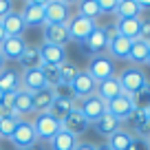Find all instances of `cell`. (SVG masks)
<instances>
[{"instance_id":"obj_1","label":"cell","mask_w":150,"mask_h":150,"mask_svg":"<svg viewBox=\"0 0 150 150\" xmlns=\"http://www.w3.org/2000/svg\"><path fill=\"white\" fill-rule=\"evenodd\" d=\"M117 80H119V84H122L124 95H130V97L135 93H139L144 86L150 84L148 77H146V73L139 69V66H126V69L117 75Z\"/></svg>"},{"instance_id":"obj_2","label":"cell","mask_w":150,"mask_h":150,"mask_svg":"<svg viewBox=\"0 0 150 150\" xmlns=\"http://www.w3.org/2000/svg\"><path fill=\"white\" fill-rule=\"evenodd\" d=\"M31 124H33V130L38 135V141H51L62 130V124L55 117H51L49 112H38Z\"/></svg>"},{"instance_id":"obj_3","label":"cell","mask_w":150,"mask_h":150,"mask_svg":"<svg viewBox=\"0 0 150 150\" xmlns=\"http://www.w3.org/2000/svg\"><path fill=\"white\" fill-rule=\"evenodd\" d=\"M95 27H97V24H95V20H91V18H84V16H80V13L71 16V20L66 22L69 40H73V42H80V44H82L86 38L93 33Z\"/></svg>"},{"instance_id":"obj_4","label":"cell","mask_w":150,"mask_h":150,"mask_svg":"<svg viewBox=\"0 0 150 150\" xmlns=\"http://www.w3.org/2000/svg\"><path fill=\"white\" fill-rule=\"evenodd\" d=\"M71 5L62 0H49L44 2V24H60L64 27L71 20Z\"/></svg>"},{"instance_id":"obj_5","label":"cell","mask_w":150,"mask_h":150,"mask_svg":"<svg viewBox=\"0 0 150 150\" xmlns=\"http://www.w3.org/2000/svg\"><path fill=\"white\" fill-rule=\"evenodd\" d=\"M9 141L18 150H27V148H31V146H35L38 135H35V130H33V124L29 122V119H20L16 130H13V135L9 137Z\"/></svg>"},{"instance_id":"obj_6","label":"cell","mask_w":150,"mask_h":150,"mask_svg":"<svg viewBox=\"0 0 150 150\" xmlns=\"http://www.w3.org/2000/svg\"><path fill=\"white\" fill-rule=\"evenodd\" d=\"M86 73L93 77L95 82H104V80H108V77H112L115 75V64H112V60L108 55H93L88 60V69H86Z\"/></svg>"},{"instance_id":"obj_7","label":"cell","mask_w":150,"mask_h":150,"mask_svg":"<svg viewBox=\"0 0 150 150\" xmlns=\"http://www.w3.org/2000/svg\"><path fill=\"white\" fill-rule=\"evenodd\" d=\"M108 47V27H95L93 33L82 42V49L84 53H88L91 57L93 55H102Z\"/></svg>"},{"instance_id":"obj_8","label":"cell","mask_w":150,"mask_h":150,"mask_svg":"<svg viewBox=\"0 0 150 150\" xmlns=\"http://www.w3.org/2000/svg\"><path fill=\"white\" fill-rule=\"evenodd\" d=\"M69 86H71V93H73L75 102H77V99L91 97V95H95V91H97V82H95L86 71H80V73L75 75V80L71 82Z\"/></svg>"},{"instance_id":"obj_9","label":"cell","mask_w":150,"mask_h":150,"mask_svg":"<svg viewBox=\"0 0 150 150\" xmlns=\"http://www.w3.org/2000/svg\"><path fill=\"white\" fill-rule=\"evenodd\" d=\"M132 42L126 40L124 35H119L115 29H108V57L110 60H128V53H130Z\"/></svg>"},{"instance_id":"obj_10","label":"cell","mask_w":150,"mask_h":150,"mask_svg":"<svg viewBox=\"0 0 150 150\" xmlns=\"http://www.w3.org/2000/svg\"><path fill=\"white\" fill-rule=\"evenodd\" d=\"M132 110H135L132 97H130V95H124V93L106 104V112H108V115H112L115 119H119V122H128V117H130Z\"/></svg>"},{"instance_id":"obj_11","label":"cell","mask_w":150,"mask_h":150,"mask_svg":"<svg viewBox=\"0 0 150 150\" xmlns=\"http://www.w3.org/2000/svg\"><path fill=\"white\" fill-rule=\"evenodd\" d=\"M77 110L86 117V122H88V124H95L99 117L106 115V102H102L97 95H91V97H86V99H82V102H80Z\"/></svg>"},{"instance_id":"obj_12","label":"cell","mask_w":150,"mask_h":150,"mask_svg":"<svg viewBox=\"0 0 150 150\" xmlns=\"http://www.w3.org/2000/svg\"><path fill=\"white\" fill-rule=\"evenodd\" d=\"M27 27H44V2L42 0H29L20 11Z\"/></svg>"},{"instance_id":"obj_13","label":"cell","mask_w":150,"mask_h":150,"mask_svg":"<svg viewBox=\"0 0 150 150\" xmlns=\"http://www.w3.org/2000/svg\"><path fill=\"white\" fill-rule=\"evenodd\" d=\"M27 49V40L24 38H5V42L0 44V53L5 57V62H18L20 55Z\"/></svg>"},{"instance_id":"obj_14","label":"cell","mask_w":150,"mask_h":150,"mask_svg":"<svg viewBox=\"0 0 150 150\" xmlns=\"http://www.w3.org/2000/svg\"><path fill=\"white\" fill-rule=\"evenodd\" d=\"M0 24H2V29H5L7 38H22V33L27 31V24H24L20 11H11V13H7L5 18L0 20Z\"/></svg>"},{"instance_id":"obj_15","label":"cell","mask_w":150,"mask_h":150,"mask_svg":"<svg viewBox=\"0 0 150 150\" xmlns=\"http://www.w3.org/2000/svg\"><path fill=\"white\" fill-rule=\"evenodd\" d=\"M88 126L91 124L86 122V117L82 115L77 108H75L73 112H71L69 117L62 122V130H66V132H71L73 137H80V135H84L86 130H88Z\"/></svg>"},{"instance_id":"obj_16","label":"cell","mask_w":150,"mask_h":150,"mask_svg":"<svg viewBox=\"0 0 150 150\" xmlns=\"http://www.w3.org/2000/svg\"><path fill=\"white\" fill-rule=\"evenodd\" d=\"M124 91H122V84H119V80H117V75H112V77H108V80H104V82H99L97 84V91H95V95H97L102 102H110V99H115V97H119Z\"/></svg>"},{"instance_id":"obj_17","label":"cell","mask_w":150,"mask_h":150,"mask_svg":"<svg viewBox=\"0 0 150 150\" xmlns=\"http://www.w3.org/2000/svg\"><path fill=\"white\" fill-rule=\"evenodd\" d=\"M20 82H22V88L27 91V93H38V91L47 88V82H44V75H42V71H40V69L22 71Z\"/></svg>"},{"instance_id":"obj_18","label":"cell","mask_w":150,"mask_h":150,"mask_svg":"<svg viewBox=\"0 0 150 150\" xmlns=\"http://www.w3.org/2000/svg\"><path fill=\"white\" fill-rule=\"evenodd\" d=\"M42 35L47 44H55V47H64L69 40V31H66V24L60 27V24H44L42 27Z\"/></svg>"},{"instance_id":"obj_19","label":"cell","mask_w":150,"mask_h":150,"mask_svg":"<svg viewBox=\"0 0 150 150\" xmlns=\"http://www.w3.org/2000/svg\"><path fill=\"white\" fill-rule=\"evenodd\" d=\"M139 27H141V18H117V24H115V31L119 35H124L126 40L135 42L139 38Z\"/></svg>"},{"instance_id":"obj_20","label":"cell","mask_w":150,"mask_h":150,"mask_svg":"<svg viewBox=\"0 0 150 150\" xmlns=\"http://www.w3.org/2000/svg\"><path fill=\"white\" fill-rule=\"evenodd\" d=\"M40 55H42V64H55V66H60L62 62H66V49L44 42L42 47H40Z\"/></svg>"},{"instance_id":"obj_21","label":"cell","mask_w":150,"mask_h":150,"mask_svg":"<svg viewBox=\"0 0 150 150\" xmlns=\"http://www.w3.org/2000/svg\"><path fill=\"white\" fill-rule=\"evenodd\" d=\"M13 112L20 119H27L29 115H33V104H31V93H27L24 88H20L18 93H13Z\"/></svg>"},{"instance_id":"obj_22","label":"cell","mask_w":150,"mask_h":150,"mask_svg":"<svg viewBox=\"0 0 150 150\" xmlns=\"http://www.w3.org/2000/svg\"><path fill=\"white\" fill-rule=\"evenodd\" d=\"M22 88V82H20V73H16L13 69H5L0 73V91L5 95H13Z\"/></svg>"},{"instance_id":"obj_23","label":"cell","mask_w":150,"mask_h":150,"mask_svg":"<svg viewBox=\"0 0 150 150\" xmlns=\"http://www.w3.org/2000/svg\"><path fill=\"white\" fill-rule=\"evenodd\" d=\"M77 108V104H75V99H60V97H55L53 99V104H51V108H49V115L51 117H55L57 122H64L66 117H69L71 112Z\"/></svg>"},{"instance_id":"obj_24","label":"cell","mask_w":150,"mask_h":150,"mask_svg":"<svg viewBox=\"0 0 150 150\" xmlns=\"http://www.w3.org/2000/svg\"><path fill=\"white\" fill-rule=\"evenodd\" d=\"M53 99H55V95H53L51 88H42L38 91V93H31V104H33V112H49V108H51Z\"/></svg>"},{"instance_id":"obj_25","label":"cell","mask_w":150,"mask_h":150,"mask_svg":"<svg viewBox=\"0 0 150 150\" xmlns=\"http://www.w3.org/2000/svg\"><path fill=\"white\" fill-rule=\"evenodd\" d=\"M93 126H95V132H97V135H102V137H106V139H108L110 135H115V132L122 128V122L106 112V115H104V117H99Z\"/></svg>"},{"instance_id":"obj_26","label":"cell","mask_w":150,"mask_h":150,"mask_svg":"<svg viewBox=\"0 0 150 150\" xmlns=\"http://www.w3.org/2000/svg\"><path fill=\"white\" fill-rule=\"evenodd\" d=\"M18 64L22 66L24 71H31V69H40L42 66V55H40V47H29L24 49V53L20 55Z\"/></svg>"},{"instance_id":"obj_27","label":"cell","mask_w":150,"mask_h":150,"mask_svg":"<svg viewBox=\"0 0 150 150\" xmlns=\"http://www.w3.org/2000/svg\"><path fill=\"white\" fill-rule=\"evenodd\" d=\"M75 146H77V137H73L66 130H60L49 141V148L51 150H75Z\"/></svg>"},{"instance_id":"obj_28","label":"cell","mask_w":150,"mask_h":150,"mask_svg":"<svg viewBox=\"0 0 150 150\" xmlns=\"http://www.w3.org/2000/svg\"><path fill=\"white\" fill-rule=\"evenodd\" d=\"M148 53H150V44L141 42V40H135V42H132V47H130V53H128V62H132V66L146 64Z\"/></svg>"},{"instance_id":"obj_29","label":"cell","mask_w":150,"mask_h":150,"mask_svg":"<svg viewBox=\"0 0 150 150\" xmlns=\"http://www.w3.org/2000/svg\"><path fill=\"white\" fill-rule=\"evenodd\" d=\"M132 132H128V130H124V128H119L115 135H110L108 137V141H106V146L110 150H128V146H130V141H132Z\"/></svg>"},{"instance_id":"obj_30","label":"cell","mask_w":150,"mask_h":150,"mask_svg":"<svg viewBox=\"0 0 150 150\" xmlns=\"http://www.w3.org/2000/svg\"><path fill=\"white\" fill-rule=\"evenodd\" d=\"M115 13L117 18H141V7L137 0H119Z\"/></svg>"},{"instance_id":"obj_31","label":"cell","mask_w":150,"mask_h":150,"mask_svg":"<svg viewBox=\"0 0 150 150\" xmlns=\"http://www.w3.org/2000/svg\"><path fill=\"white\" fill-rule=\"evenodd\" d=\"M40 71H42V75H44L47 88H53V86L60 84V66H55V64H42V66H40Z\"/></svg>"},{"instance_id":"obj_32","label":"cell","mask_w":150,"mask_h":150,"mask_svg":"<svg viewBox=\"0 0 150 150\" xmlns=\"http://www.w3.org/2000/svg\"><path fill=\"white\" fill-rule=\"evenodd\" d=\"M77 13L84 16V18L95 20L99 13H102V11H99V2H97V0H84V2L77 5Z\"/></svg>"},{"instance_id":"obj_33","label":"cell","mask_w":150,"mask_h":150,"mask_svg":"<svg viewBox=\"0 0 150 150\" xmlns=\"http://www.w3.org/2000/svg\"><path fill=\"white\" fill-rule=\"evenodd\" d=\"M77 73H80V69H77L73 62L66 60V62H62V64H60V82H64V84H71Z\"/></svg>"},{"instance_id":"obj_34","label":"cell","mask_w":150,"mask_h":150,"mask_svg":"<svg viewBox=\"0 0 150 150\" xmlns=\"http://www.w3.org/2000/svg\"><path fill=\"white\" fill-rule=\"evenodd\" d=\"M18 122H20L18 115L0 119V139H9V137L13 135V130H16V126H18Z\"/></svg>"},{"instance_id":"obj_35","label":"cell","mask_w":150,"mask_h":150,"mask_svg":"<svg viewBox=\"0 0 150 150\" xmlns=\"http://www.w3.org/2000/svg\"><path fill=\"white\" fill-rule=\"evenodd\" d=\"M132 104H135V108L148 110V108H150V84H148V86H144L139 93L132 95Z\"/></svg>"},{"instance_id":"obj_36","label":"cell","mask_w":150,"mask_h":150,"mask_svg":"<svg viewBox=\"0 0 150 150\" xmlns=\"http://www.w3.org/2000/svg\"><path fill=\"white\" fill-rule=\"evenodd\" d=\"M53 95L55 97H60V99H73V93H71V86L69 84H64V82H60L57 86H53Z\"/></svg>"},{"instance_id":"obj_37","label":"cell","mask_w":150,"mask_h":150,"mask_svg":"<svg viewBox=\"0 0 150 150\" xmlns=\"http://www.w3.org/2000/svg\"><path fill=\"white\" fill-rule=\"evenodd\" d=\"M137 40H141V42L150 44V20H141V27H139V38Z\"/></svg>"},{"instance_id":"obj_38","label":"cell","mask_w":150,"mask_h":150,"mask_svg":"<svg viewBox=\"0 0 150 150\" xmlns=\"http://www.w3.org/2000/svg\"><path fill=\"white\" fill-rule=\"evenodd\" d=\"M97 2L102 13H115L117 11V0H97Z\"/></svg>"},{"instance_id":"obj_39","label":"cell","mask_w":150,"mask_h":150,"mask_svg":"<svg viewBox=\"0 0 150 150\" xmlns=\"http://www.w3.org/2000/svg\"><path fill=\"white\" fill-rule=\"evenodd\" d=\"M128 150H150V148H148V141H146L144 137H132Z\"/></svg>"},{"instance_id":"obj_40","label":"cell","mask_w":150,"mask_h":150,"mask_svg":"<svg viewBox=\"0 0 150 150\" xmlns=\"http://www.w3.org/2000/svg\"><path fill=\"white\" fill-rule=\"evenodd\" d=\"M13 11V2L11 0H0V20L5 18L7 13H11Z\"/></svg>"},{"instance_id":"obj_41","label":"cell","mask_w":150,"mask_h":150,"mask_svg":"<svg viewBox=\"0 0 150 150\" xmlns=\"http://www.w3.org/2000/svg\"><path fill=\"white\" fill-rule=\"evenodd\" d=\"M75 150H97V146H95V144H91V141H77Z\"/></svg>"},{"instance_id":"obj_42","label":"cell","mask_w":150,"mask_h":150,"mask_svg":"<svg viewBox=\"0 0 150 150\" xmlns=\"http://www.w3.org/2000/svg\"><path fill=\"white\" fill-rule=\"evenodd\" d=\"M137 2H139L141 11H144V9H150V0H137Z\"/></svg>"},{"instance_id":"obj_43","label":"cell","mask_w":150,"mask_h":150,"mask_svg":"<svg viewBox=\"0 0 150 150\" xmlns=\"http://www.w3.org/2000/svg\"><path fill=\"white\" fill-rule=\"evenodd\" d=\"M7 69V62H5V57H2V53H0V73Z\"/></svg>"},{"instance_id":"obj_44","label":"cell","mask_w":150,"mask_h":150,"mask_svg":"<svg viewBox=\"0 0 150 150\" xmlns=\"http://www.w3.org/2000/svg\"><path fill=\"white\" fill-rule=\"evenodd\" d=\"M5 38H7V33H5V29H2V24H0V44L5 42Z\"/></svg>"},{"instance_id":"obj_45","label":"cell","mask_w":150,"mask_h":150,"mask_svg":"<svg viewBox=\"0 0 150 150\" xmlns=\"http://www.w3.org/2000/svg\"><path fill=\"white\" fill-rule=\"evenodd\" d=\"M27 150H44V148H42V146H38V144H35V146H31V148H27Z\"/></svg>"},{"instance_id":"obj_46","label":"cell","mask_w":150,"mask_h":150,"mask_svg":"<svg viewBox=\"0 0 150 150\" xmlns=\"http://www.w3.org/2000/svg\"><path fill=\"white\" fill-rule=\"evenodd\" d=\"M97 150H110V148H108V146L104 144V146H97Z\"/></svg>"},{"instance_id":"obj_47","label":"cell","mask_w":150,"mask_h":150,"mask_svg":"<svg viewBox=\"0 0 150 150\" xmlns=\"http://www.w3.org/2000/svg\"><path fill=\"white\" fill-rule=\"evenodd\" d=\"M5 102V93H2V91H0V104Z\"/></svg>"},{"instance_id":"obj_48","label":"cell","mask_w":150,"mask_h":150,"mask_svg":"<svg viewBox=\"0 0 150 150\" xmlns=\"http://www.w3.org/2000/svg\"><path fill=\"white\" fill-rule=\"evenodd\" d=\"M146 64H150V53H148V60H146Z\"/></svg>"},{"instance_id":"obj_49","label":"cell","mask_w":150,"mask_h":150,"mask_svg":"<svg viewBox=\"0 0 150 150\" xmlns=\"http://www.w3.org/2000/svg\"><path fill=\"white\" fill-rule=\"evenodd\" d=\"M146 141H148V148H150V137H148V139H146Z\"/></svg>"},{"instance_id":"obj_50","label":"cell","mask_w":150,"mask_h":150,"mask_svg":"<svg viewBox=\"0 0 150 150\" xmlns=\"http://www.w3.org/2000/svg\"><path fill=\"white\" fill-rule=\"evenodd\" d=\"M148 119H150V108H148Z\"/></svg>"}]
</instances>
